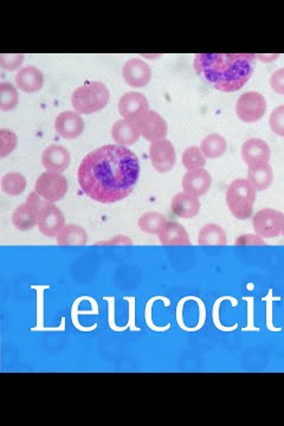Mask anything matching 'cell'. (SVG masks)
Wrapping results in <instances>:
<instances>
[{
  "label": "cell",
  "mask_w": 284,
  "mask_h": 426,
  "mask_svg": "<svg viewBox=\"0 0 284 426\" xmlns=\"http://www.w3.org/2000/svg\"><path fill=\"white\" fill-rule=\"evenodd\" d=\"M281 235H282V236L284 237V223H283V226H282V232H281Z\"/></svg>",
  "instance_id": "37"
},
{
  "label": "cell",
  "mask_w": 284,
  "mask_h": 426,
  "mask_svg": "<svg viewBox=\"0 0 284 426\" xmlns=\"http://www.w3.org/2000/svg\"><path fill=\"white\" fill-rule=\"evenodd\" d=\"M226 233L219 225L206 224L198 235V244L203 246H221L226 244Z\"/></svg>",
  "instance_id": "24"
},
{
  "label": "cell",
  "mask_w": 284,
  "mask_h": 426,
  "mask_svg": "<svg viewBox=\"0 0 284 426\" xmlns=\"http://www.w3.org/2000/svg\"><path fill=\"white\" fill-rule=\"evenodd\" d=\"M248 180L256 191L269 189L274 182V170L268 164L248 166Z\"/></svg>",
  "instance_id": "21"
},
{
  "label": "cell",
  "mask_w": 284,
  "mask_h": 426,
  "mask_svg": "<svg viewBox=\"0 0 284 426\" xmlns=\"http://www.w3.org/2000/svg\"><path fill=\"white\" fill-rule=\"evenodd\" d=\"M134 123L142 138L146 139L150 143L165 139L168 132L167 123L157 111H148L136 118Z\"/></svg>",
  "instance_id": "8"
},
{
  "label": "cell",
  "mask_w": 284,
  "mask_h": 426,
  "mask_svg": "<svg viewBox=\"0 0 284 426\" xmlns=\"http://www.w3.org/2000/svg\"><path fill=\"white\" fill-rule=\"evenodd\" d=\"M42 164L45 170L61 173L70 165V153L65 147L52 145L42 154Z\"/></svg>",
  "instance_id": "16"
},
{
  "label": "cell",
  "mask_w": 284,
  "mask_h": 426,
  "mask_svg": "<svg viewBox=\"0 0 284 426\" xmlns=\"http://www.w3.org/2000/svg\"><path fill=\"white\" fill-rule=\"evenodd\" d=\"M256 192L248 179H237L230 184L225 199L233 217L244 221L253 216Z\"/></svg>",
  "instance_id": "3"
},
{
  "label": "cell",
  "mask_w": 284,
  "mask_h": 426,
  "mask_svg": "<svg viewBox=\"0 0 284 426\" xmlns=\"http://www.w3.org/2000/svg\"><path fill=\"white\" fill-rule=\"evenodd\" d=\"M35 192L47 203H57L67 194V179L61 173L47 171L37 179Z\"/></svg>",
  "instance_id": "5"
},
{
  "label": "cell",
  "mask_w": 284,
  "mask_h": 426,
  "mask_svg": "<svg viewBox=\"0 0 284 426\" xmlns=\"http://www.w3.org/2000/svg\"><path fill=\"white\" fill-rule=\"evenodd\" d=\"M256 57H258V58L262 59V61H263L265 63H270L272 59H276L277 57H278V56L277 55H267V56L258 55V56H256Z\"/></svg>",
  "instance_id": "36"
},
{
  "label": "cell",
  "mask_w": 284,
  "mask_h": 426,
  "mask_svg": "<svg viewBox=\"0 0 284 426\" xmlns=\"http://www.w3.org/2000/svg\"><path fill=\"white\" fill-rule=\"evenodd\" d=\"M109 101V91L102 82H90L76 89L71 103L79 114H93L102 111Z\"/></svg>",
  "instance_id": "4"
},
{
  "label": "cell",
  "mask_w": 284,
  "mask_h": 426,
  "mask_svg": "<svg viewBox=\"0 0 284 426\" xmlns=\"http://www.w3.org/2000/svg\"><path fill=\"white\" fill-rule=\"evenodd\" d=\"M18 91L11 83L3 82L0 84V109L3 111H12L18 104Z\"/></svg>",
  "instance_id": "28"
},
{
  "label": "cell",
  "mask_w": 284,
  "mask_h": 426,
  "mask_svg": "<svg viewBox=\"0 0 284 426\" xmlns=\"http://www.w3.org/2000/svg\"><path fill=\"white\" fill-rule=\"evenodd\" d=\"M269 125L275 134L284 138V106H277L272 111Z\"/></svg>",
  "instance_id": "31"
},
{
  "label": "cell",
  "mask_w": 284,
  "mask_h": 426,
  "mask_svg": "<svg viewBox=\"0 0 284 426\" xmlns=\"http://www.w3.org/2000/svg\"><path fill=\"white\" fill-rule=\"evenodd\" d=\"M148 111H150V103L146 96L141 93L129 91L123 94L118 101V111L125 120L135 121Z\"/></svg>",
  "instance_id": "11"
},
{
  "label": "cell",
  "mask_w": 284,
  "mask_h": 426,
  "mask_svg": "<svg viewBox=\"0 0 284 426\" xmlns=\"http://www.w3.org/2000/svg\"><path fill=\"white\" fill-rule=\"evenodd\" d=\"M123 79L127 84L133 88L146 87L152 77V71L148 64L141 59H128L123 68Z\"/></svg>",
  "instance_id": "12"
},
{
  "label": "cell",
  "mask_w": 284,
  "mask_h": 426,
  "mask_svg": "<svg viewBox=\"0 0 284 426\" xmlns=\"http://www.w3.org/2000/svg\"><path fill=\"white\" fill-rule=\"evenodd\" d=\"M182 165L187 171L203 168L206 165L205 155L199 147H189L182 153Z\"/></svg>",
  "instance_id": "29"
},
{
  "label": "cell",
  "mask_w": 284,
  "mask_h": 426,
  "mask_svg": "<svg viewBox=\"0 0 284 426\" xmlns=\"http://www.w3.org/2000/svg\"><path fill=\"white\" fill-rule=\"evenodd\" d=\"M38 229L45 237H57L65 226L62 211L52 203H47L38 214Z\"/></svg>",
  "instance_id": "10"
},
{
  "label": "cell",
  "mask_w": 284,
  "mask_h": 426,
  "mask_svg": "<svg viewBox=\"0 0 284 426\" xmlns=\"http://www.w3.org/2000/svg\"><path fill=\"white\" fill-rule=\"evenodd\" d=\"M57 244L64 245H86L88 243L87 231L82 226L75 224H68L64 226L63 230L56 237Z\"/></svg>",
  "instance_id": "23"
},
{
  "label": "cell",
  "mask_w": 284,
  "mask_h": 426,
  "mask_svg": "<svg viewBox=\"0 0 284 426\" xmlns=\"http://www.w3.org/2000/svg\"><path fill=\"white\" fill-rule=\"evenodd\" d=\"M235 245H265V242L258 235H243L237 238Z\"/></svg>",
  "instance_id": "34"
},
{
  "label": "cell",
  "mask_w": 284,
  "mask_h": 426,
  "mask_svg": "<svg viewBox=\"0 0 284 426\" xmlns=\"http://www.w3.org/2000/svg\"><path fill=\"white\" fill-rule=\"evenodd\" d=\"M17 135L11 130H0V157L5 158L8 154L12 153L17 147Z\"/></svg>",
  "instance_id": "30"
},
{
  "label": "cell",
  "mask_w": 284,
  "mask_h": 426,
  "mask_svg": "<svg viewBox=\"0 0 284 426\" xmlns=\"http://www.w3.org/2000/svg\"><path fill=\"white\" fill-rule=\"evenodd\" d=\"M270 86H271L272 90L277 94L284 95V68L272 72L271 77H270Z\"/></svg>",
  "instance_id": "33"
},
{
  "label": "cell",
  "mask_w": 284,
  "mask_h": 426,
  "mask_svg": "<svg viewBox=\"0 0 284 426\" xmlns=\"http://www.w3.org/2000/svg\"><path fill=\"white\" fill-rule=\"evenodd\" d=\"M150 158L154 170L157 172H170L175 165V150L172 142L167 139L152 142L150 146Z\"/></svg>",
  "instance_id": "9"
},
{
  "label": "cell",
  "mask_w": 284,
  "mask_h": 426,
  "mask_svg": "<svg viewBox=\"0 0 284 426\" xmlns=\"http://www.w3.org/2000/svg\"><path fill=\"white\" fill-rule=\"evenodd\" d=\"M253 54H198L194 57L197 74L223 93L239 90L255 70Z\"/></svg>",
  "instance_id": "2"
},
{
  "label": "cell",
  "mask_w": 284,
  "mask_h": 426,
  "mask_svg": "<svg viewBox=\"0 0 284 426\" xmlns=\"http://www.w3.org/2000/svg\"><path fill=\"white\" fill-rule=\"evenodd\" d=\"M159 241L162 245L172 246V245H191L189 233L185 228L175 221H167V224L164 226V229L158 235Z\"/></svg>",
  "instance_id": "20"
},
{
  "label": "cell",
  "mask_w": 284,
  "mask_h": 426,
  "mask_svg": "<svg viewBox=\"0 0 284 426\" xmlns=\"http://www.w3.org/2000/svg\"><path fill=\"white\" fill-rule=\"evenodd\" d=\"M38 214L40 212L25 203L23 205L18 206L12 214V223L15 228L20 231H29L33 229L38 223Z\"/></svg>",
  "instance_id": "22"
},
{
  "label": "cell",
  "mask_w": 284,
  "mask_h": 426,
  "mask_svg": "<svg viewBox=\"0 0 284 426\" xmlns=\"http://www.w3.org/2000/svg\"><path fill=\"white\" fill-rule=\"evenodd\" d=\"M228 143L221 135L210 134L201 141L200 150L205 158L217 159L226 152Z\"/></svg>",
  "instance_id": "25"
},
{
  "label": "cell",
  "mask_w": 284,
  "mask_h": 426,
  "mask_svg": "<svg viewBox=\"0 0 284 426\" xmlns=\"http://www.w3.org/2000/svg\"><path fill=\"white\" fill-rule=\"evenodd\" d=\"M140 130L134 121L118 120L111 127V138L118 146H130L140 139Z\"/></svg>",
  "instance_id": "18"
},
{
  "label": "cell",
  "mask_w": 284,
  "mask_h": 426,
  "mask_svg": "<svg viewBox=\"0 0 284 426\" xmlns=\"http://www.w3.org/2000/svg\"><path fill=\"white\" fill-rule=\"evenodd\" d=\"M25 189H26V179L23 174L12 172L5 174L1 179V189L8 196L17 197L23 194Z\"/></svg>",
  "instance_id": "27"
},
{
  "label": "cell",
  "mask_w": 284,
  "mask_h": 426,
  "mask_svg": "<svg viewBox=\"0 0 284 426\" xmlns=\"http://www.w3.org/2000/svg\"><path fill=\"white\" fill-rule=\"evenodd\" d=\"M267 111V100L257 91H248L239 96L236 103V113L243 123L260 121Z\"/></svg>",
  "instance_id": "6"
},
{
  "label": "cell",
  "mask_w": 284,
  "mask_h": 426,
  "mask_svg": "<svg viewBox=\"0 0 284 426\" xmlns=\"http://www.w3.org/2000/svg\"><path fill=\"white\" fill-rule=\"evenodd\" d=\"M55 129L62 138H79L84 129V123L77 111H63L55 120Z\"/></svg>",
  "instance_id": "14"
},
{
  "label": "cell",
  "mask_w": 284,
  "mask_h": 426,
  "mask_svg": "<svg viewBox=\"0 0 284 426\" xmlns=\"http://www.w3.org/2000/svg\"><path fill=\"white\" fill-rule=\"evenodd\" d=\"M138 224L139 228L147 235H159L164 229V226L167 224V219L161 213L147 212L142 214Z\"/></svg>",
  "instance_id": "26"
},
{
  "label": "cell",
  "mask_w": 284,
  "mask_h": 426,
  "mask_svg": "<svg viewBox=\"0 0 284 426\" xmlns=\"http://www.w3.org/2000/svg\"><path fill=\"white\" fill-rule=\"evenodd\" d=\"M172 211L177 217L182 219H191L197 217L198 213L200 211V201L197 197H194L191 194L182 192L174 196L171 204Z\"/></svg>",
  "instance_id": "17"
},
{
  "label": "cell",
  "mask_w": 284,
  "mask_h": 426,
  "mask_svg": "<svg viewBox=\"0 0 284 426\" xmlns=\"http://www.w3.org/2000/svg\"><path fill=\"white\" fill-rule=\"evenodd\" d=\"M212 184V178L207 171L204 168L187 171L182 178V189L186 194L194 197H203L209 192Z\"/></svg>",
  "instance_id": "13"
},
{
  "label": "cell",
  "mask_w": 284,
  "mask_h": 426,
  "mask_svg": "<svg viewBox=\"0 0 284 426\" xmlns=\"http://www.w3.org/2000/svg\"><path fill=\"white\" fill-rule=\"evenodd\" d=\"M111 245V244H126V245H132V241H130L129 238H127V237L118 236L115 237L114 239H111V241L106 242H101V243H97V245Z\"/></svg>",
  "instance_id": "35"
},
{
  "label": "cell",
  "mask_w": 284,
  "mask_h": 426,
  "mask_svg": "<svg viewBox=\"0 0 284 426\" xmlns=\"http://www.w3.org/2000/svg\"><path fill=\"white\" fill-rule=\"evenodd\" d=\"M283 223V213L274 209L260 210L253 218V230L262 238L280 236Z\"/></svg>",
  "instance_id": "7"
},
{
  "label": "cell",
  "mask_w": 284,
  "mask_h": 426,
  "mask_svg": "<svg viewBox=\"0 0 284 426\" xmlns=\"http://www.w3.org/2000/svg\"><path fill=\"white\" fill-rule=\"evenodd\" d=\"M23 62L24 55H22V54H11V55L3 54V55H0V67L5 70H16L23 64Z\"/></svg>",
  "instance_id": "32"
},
{
  "label": "cell",
  "mask_w": 284,
  "mask_h": 426,
  "mask_svg": "<svg viewBox=\"0 0 284 426\" xmlns=\"http://www.w3.org/2000/svg\"><path fill=\"white\" fill-rule=\"evenodd\" d=\"M270 155L269 145L262 139H248L242 146V158L248 166L268 164Z\"/></svg>",
  "instance_id": "15"
},
{
  "label": "cell",
  "mask_w": 284,
  "mask_h": 426,
  "mask_svg": "<svg viewBox=\"0 0 284 426\" xmlns=\"http://www.w3.org/2000/svg\"><path fill=\"white\" fill-rule=\"evenodd\" d=\"M140 175L135 153L118 145H106L83 159L77 172L79 187L93 200L114 204L128 197Z\"/></svg>",
  "instance_id": "1"
},
{
  "label": "cell",
  "mask_w": 284,
  "mask_h": 426,
  "mask_svg": "<svg viewBox=\"0 0 284 426\" xmlns=\"http://www.w3.org/2000/svg\"><path fill=\"white\" fill-rule=\"evenodd\" d=\"M43 74L40 69L35 67H26L20 69L16 75V83L20 90L24 93H37L43 87Z\"/></svg>",
  "instance_id": "19"
}]
</instances>
